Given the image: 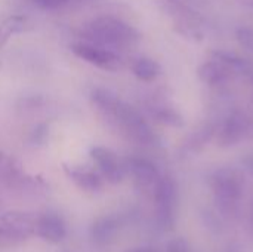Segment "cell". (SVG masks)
<instances>
[{"label": "cell", "instance_id": "cell-1", "mask_svg": "<svg viewBox=\"0 0 253 252\" xmlns=\"http://www.w3.org/2000/svg\"><path fill=\"white\" fill-rule=\"evenodd\" d=\"M90 101L99 116L129 140L145 146L156 141V135L142 114L135 107L120 100V97L113 91L95 88L90 94Z\"/></svg>", "mask_w": 253, "mask_h": 252}, {"label": "cell", "instance_id": "cell-2", "mask_svg": "<svg viewBox=\"0 0 253 252\" xmlns=\"http://www.w3.org/2000/svg\"><path fill=\"white\" fill-rule=\"evenodd\" d=\"M80 36L83 40L110 49L127 48L139 40V33L133 25L113 15H99L84 22Z\"/></svg>", "mask_w": 253, "mask_h": 252}, {"label": "cell", "instance_id": "cell-3", "mask_svg": "<svg viewBox=\"0 0 253 252\" xmlns=\"http://www.w3.org/2000/svg\"><path fill=\"white\" fill-rule=\"evenodd\" d=\"M71 52L90 65H95L105 71H117L123 65L122 58L113 49L87 40L74 42L71 45Z\"/></svg>", "mask_w": 253, "mask_h": 252}, {"label": "cell", "instance_id": "cell-4", "mask_svg": "<svg viewBox=\"0 0 253 252\" xmlns=\"http://www.w3.org/2000/svg\"><path fill=\"white\" fill-rule=\"evenodd\" d=\"M89 154H90V159L93 160L95 166L98 168V172L101 174V177L105 181H108L111 184H117L123 180L126 166L122 163L119 156L111 149L102 147V146H95L90 149Z\"/></svg>", "mask_w": 253, "mask_h": 252}, {"label": "cell", "instance_id": "cell-5", "mask_svg": "<svg viewBox=\"0 0 253 252\" xmlns=\"http://www.w3.org/2000/svg\"><path fill=\"white\" fill-rule=\"evenodd\" d=\"M34 235L46 242L61 244L67 236V227L64 220L58 214L55 212L40 214L37 224L34 227Z\"/></svg>", "mask_w": 253, "mask_h": 252}, {"label": "cell", "instance_id": "cell-6", "mask_svg": "<svg viewBox=\"0 0 253 252\" xmlns=\"http://www.w3.org/2000/svg\"><path fill=\"white\" fill-rule=\"evenodd\" d=\"M64 171L67 177L83 192L96 193L104 187V178L95 169H90L86 166L64 165Z\"/></svg>", "mask_w": 253, "mask_h": 252}, {"label": "cell", "instance_id": "cell-7", "mask_svg": "<svg viewBox=\"0 0 253 252\" xmlns=\"http://www.w3.org/2000/svg\"><path fill=\"white\" fill-rule=\"evenodd\" d=\"M248 131L249 122L246 120V117L242 113H233L224 122L218 135V141L221 143V146H233L239 143L248 134Z\"/></svg>", "mask_w": 253, "mask_h": 252}, {"label": "cell", "instance_id": "cell-8", "mask_svg": "<svg viewBox=\"0 0 253 252\" xmlns=\"http://www.w3.org/2000/svg\"><path fill=\"white\" fill-rule=\"evenodd\" d=\"M40 214H33V212H22V211H9L0 217V221L3 226L10 227L27 238L34 235V227L37 224Z\"/></svg>", "mask_w": 253, "mask_h": 252}, {"label": "cell", "instance_id": "cell-9", "mask_svg": "<svg viewBox=\"0 0 253 252\" xmlns=\"http://www.w3.org/2000/svg\"><path fill=\"white\" fill-rule=\"evenodd\" d=\"M119 221L113 215H104L93 221L90 227V238L98 245H107L116 236Z\"/></svg>", "mask_w": 253, "mask_h": 252}, {"label": "cell", "instance_id": "cell-10", "mask_svg": "<svg viewBox=\"0 0 253 252\" xmlns=\"http://www.w3.org/2000/svg\"><path fill=\"white\" fill-rule=\"evenodd\" d=\"M126 168L129 169V172L133 175V178L139 183V184H153L157 180V169L156 166L141 157H132L126 162Z\"/></svg>", "mask_w": 253, "mask_h": 252}, {"label": "cell", "instance_id": "cell-11", "mask_svg": "<svg viewBox=\"0 0 253 252\" xmlns=\"http://www.w3.org/2000/svg\"><path fill=\"white\" fill-rule=\"evenodd\" d=\"M199 77L208 83V85H219L222 82H225L231 73L228 71L227 67H224L218 59L212 58L211 61H206L203 62L200 67H199Z\"/></svg>", "mask_w": 253, "mask_h": 252}, {"label": "cell", "instance_id": "cell-12", "mask_svg": "<svg viewBox=\"0 0 253 252\" xmlns=\"http://www.w3.org/2000/svg\"><path fill=\"white\" fill-rule=\"evenodd\" d=\"M27 28V18L22 15L0 16V49L9 42V39Z\"/></svg>", "mask_w": 253, "mask_h": 252}, {"label": "cell", "instance_id": "cell-13", "mask_svg": "<svg viewBox=\"0 0 253 252\" xmlns=\"http://www.w3.org/2000/svg\"><path fill=\"white\" fill-rule=\"evenodd\" d=\"M130 68H132V73L135 74V77H138L142 82H151V80H154L156 77H159V74L162 71L159 62L154 61L153 58H148V56L136 58L132 62Z\"/></svg>", "mask_w": 253, "mask_h": 252}, {"label": "cell", "instance_id": "cell-14", "mask_svg": "<svg viewBox=\"0 0 253 252\" xmlns=\"http://www.w3.org/2000/svg\"><path fill=\"white\" fill-rule=\"evenodd\" d=\"M212 58L218 59L224 67H227L231 74L233 73L249 74L252 71L251 64L246 59L240 58L239 55H236V53H230V52H225V50H215V52H212Z\"/></svg>", "mask_w": 253, "mask_h": 252}, {"label": "cell", "instance_id": "cell-15", "mask_svg": "<svg viewBox=\"0 0 253 252\" xmlns=\"http://www.w3.org/2000/svg\"><path fill=\"white\" fill-rule=\"evenodd\" d=\"M153 114H154V117L159 122H162L165 125L176 126V128H179V126L184 125V120H182L181 114L176 113L173 108H169V107H157V108H154V113Z\"/></svg>", "mask_w": 253, "mask_h": 252}, {"label": "cell", "instance_id": "cell-16", "mask_svg": "<svg viewBox=\"0 0 253 252\" xmlns=\"http://www.w3.org/2000/svg\"><path fill=\"white\" fill-rule=\"evenodd\" d=\"M236 37L239 43L246 48L248 50L253 52V28L252 27H240L236 31Z\"/></svg>", "mask_w": 253, "mask_h": 252}, {"label": "cell", "instance_id": "cell-17", "mask_svg": "<svg viewBox=\"0 0 253 252\" xmlns=\"http://www.w3.org/2000/svg\"><path fill=\"white\" fill-rule=\"evenodd\" d=\"M37 7L44 10H55L61 9L68 4V0H31Z\"/></svg>", "mask_w": 253, "mask_h": 252}, {"label": "cell", "instance_id": "cell-18", "mask_svg": "<svg viewBox=\"0 0 253 252\" xmlns=\"http://www.w3.org/2000/svg\"><path fill=\"white\" fill-rule=\"evenodd\" d=\"M46 132H47V129H46V126H44V125L37 126V128L34 129V132L31 134V141H33L34 144H40V143H43V141H44V138H46Z\"/></svg>", "mask_w": 253, "mask_h": 252}, {"label": "cell", "instance_id": "cell-19", "mask_svg": "<svg viewBox=\"0 0 253 252\" xmlns=\"http://www.w3.org/2000/svg\"><path fill=\"white\" fill-rule=\"evenodd\" d=\"M95 1H101V0H68V4H89Z\"/></svg>", "mask_w": 253, "mask_h": 252}, {"label": "cell", "instance_id": "cell-20", "mask_svg": "<svg viewBox=\"0 0 253 252\" xmlns=\"http://www.w3.org/2000/svg\"><path fill=\"white\" fill-rule=\"evenodd\" d=\"M243 6L249 7V9H253V0H239Z\"/></svg>", "mask_w": 253, "mask_h": 252}, {"label": "cell", "instance_id": "cell-21", "mask_svg": "<svg viewBox=\"0 0 253 252\" xmlns=\"http://www.w3.org/2000/svg\"><path fill=\"white\" fill-rule=\"evenodd\" d=\"M129 252H148L147 250H132V251Z\"/></svg>", "mask_w": 253, "mask_h": 252}]
</instances>
